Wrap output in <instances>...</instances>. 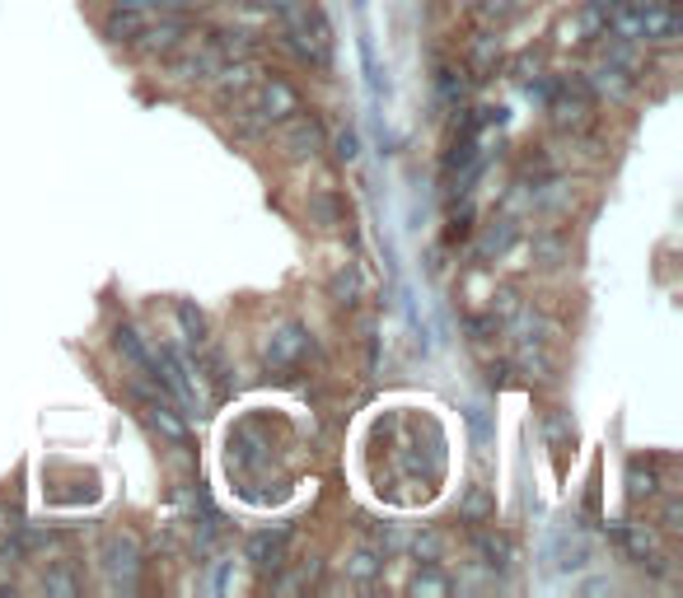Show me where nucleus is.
I'll return each instance as SVG.
<instances>
[{
	"label": "nucleus",
	"instance_id": "nucleus-1",
	"mask_svg": "<svg viewBox=\"0 0 683 598\" xmlns=\"http://www.w3.org/2000/svg\"><path fill=\"white\" fill-rule=\"evenodd\" d=\"M300 113V94L286 85V79H277V75H267V79H253V85L244 89V98H239V122L248 127V131H271L277 122H290V117Z\"/></svg>",
	"mask_w": 683,
	"mask_h": 598
},
{
	"label": "nucleus",
	"instance_id": "nucleus-2",
	"mask_svg": "<svg viewBox=\"0 0 683 598\" xmlns=\"http://www.w3.org/2000/svg\"><path fill=\"white\" fill-rule=\"evenodd\" d=\"M281 29H286V47L296 52L300 62L319 66V71L333 62V29H328V14H323V10L300 6L296 14L281 19Z\"/></svg>",
	"mask_w": 683,
	"mask_h": 598
},
{
	"label": "nucleus",
	"instance_id": "nucleus-3",
	"mask_svg": "<svg viewBox=\"0 0 683 598\" xmlns=\"http://www.w3.org/2000/svg\"><path fill=\"white\" fill-rule=\"evenodd\" d=\"M99 566H104L113 589H131L136 575H141V547H136V537L113 533L108 543L99 547Z\"/></svg>",
	"mask_w": 683,
	"mask_h": 598
},
{
	"label": "nucleus",
	"instance_id": "nucleus-4",
	"mask_svg": "<svg viewBox=\"0 0 683 598\" xmlns=\"http://www.w3.org/2000/svg\"><path fill=\"white\" fill-rule=\"evenodd\" d=\"M305 351H309V332H305L300 323H286V328H277V332L267 337V346H263V365H267V370H290Z\"/></svg>",
	"mask_w": 683,
	"mask_h": 598
},
{
	"label": "nucleus",
	"instance_id": "nucleus-5",
	"mask_svg": "<svg viewBox=\"0 0 683 598\" xmlns=\"http://www.w3.org/2000/svg\"><path fill=\"white\" fill-rule=\"evenodd\" d=\"M286 543H290V528H271V533H258L248 543V566L263 575V580H277L281 566H286Z\"/></svg>",
	"mask_w": 683,
	"mask_h": 598
},
{
	"label": "nucleus",
	"instance_id": "nucleus-6",
	"mask_svg": "<svg viewBox=\"0 0 683 598\" xmlns=\"http://www.w3.org/2000/svg\"><path fill=\"white\" fill-rule=\"evenodd\" d=\"M183 38H188V19L179 10H164L160 24H146L141 38H136V47L150 52V56H160V52H179L183 47Z\"/></svg>",
	"mask_w": 683,
	"mask_h": 598
},
{
	"label": "nucleus",
	"instance_id": "nucleus-7",
	"mask_svg": "<svg viewBox=\"0 0 683 598\" xmlns=\"http://www.w3.org/2000/svg\"><path fill=\"white\" fill-rule=\"evenodd\" d=\"M585 79H590L595 98H613V104H622V98H628V94L637 89V71L618 66V62H599Z\"/></svg>",
	"mask_w": 683,
	"mask_h": 598
},
{
	"label": "nucleus",
	"instance_id": "nucleus-8",
	"mask_svg": "<svg viewBox=\"0 0 683 598\" xmlns=\"http://www.w3.org/2000/svg\"><path fill=\"white\" fill-rule=\"evenodd\" d=\"M281 146H286L290 159H314V154L323 150V127H319V117H290Z\"/></svg>",
	"mask_w": 683,
	"mask_h": 598
},
{
	"label": "nucleus",
	"instance_id": "nucleus-9",
	"mask_svg": "<svg viewBox=\"0 0 683 598\" xmlns=\"http://www.w3.org/2000/svg\"><path fill=\"white\" fill-rule=\"evenodd\" d=\"M113 346H117V355H122V361H127L136 374L154 384V351L146 346L141 332H136V328H117V332H113Z\"/></svg>",
	"mask_w": 683,
	"mask_h": 598
},
{
	"label": "nucleus",
	"instance_id": "nucleus-10",
	"mask_svg": "<svg viewBox=\"0 0 683 598\" xmlns=\"http://www.w3.org/2000/svg\"><path fill=\"white\" fill-rule=\"evenodd\" d=\"M150 24L146 19V10H131V6H113L108 10V19H104V38L108 43H136V38H141V29Z\"/></svg>",
	"mask_w": 683,
	"mask_h": 598
},
{
	"label": "nucleus",
	"instance_id": "nucleus-11",
	"mask_svg": "<svg viewBox=\"0 0 683 598\" xmlns=\"http://www.w3.org/2000/svg\"><path fill=\"white\" fill-rule=\"evenodd\" d=\"M206 47L221 56V62H239V56H253L258 52V38H253L248 29H216L206 38Z\"/></svg>",
	"mask_w": 683,
	"mask_h": 598
},
{
	"label": "nucleus",
	"instance_id": "nucleus-12",
	"mask_svg": "<svg viewBox=\"0 0 683 598\" xmlns=\"http://www.w3.org/2000/svg\"><path fill=\"white\" fill-rule=\"evenodd\" d=\"M253 79H258V66H253V56H239V62H221L216 75H211V85L221 89V98H230V94H244Z\"/></svg>",
	"mask_w": 683,
	"mask_h": 598
},
{
	"label": "nucleus",
	"instance_id": "nucleus-13",
	"mask_svg": "<svg viewBox=\"0 0 683 598\" xmlns=\"http://www.w3.org/2000/svg\"><path fill=\"white\" fill-rule=\"evenodd\" d=\"M216 66H221V56L211 47H198V52H183L179 62H173V75H179V79H202V85H206V79L216 75Z\"/></svg>",
	"mask_w": 683,
	"mask_h": 598
},
{
	"label": "nucleus",
	"instance_id": "nucleus-14",
	"mask_svg": "<svg viewBox=\"0 0 683 598\" xmlns=\"http://www.w3.org/2000/svg\"><path fill=\"white\" fill-rule=\"evenodd\" d=\"M478 556H482V566H492V570L515 566V547H511V537H501V533H478Z\"/></svg>",
	"mask_w": 683,
	"mask_h": 598
},
{
	"label": "nucleus",
	"instance_id": "nucleus-15",
	"mask_svg": "<svg viewBox=\"0 0 683 598\" xmlns=\"http://www.w3.org/2000/svg\"><path fill=\"white\" fill-rule=\"evenodd\" d=\"M492 514H497L492 491H487V487H468V495L459 501V520H463V524H487Z\"/></svg>",
	"mask_w": 683,
	"mask_h": 598
},
{
	"label": "nucleus",
	"instance_id": "nucleus-16",
	"mask_svg": "<svg viewBox=\"0 0 683 598\" xmlns=\"http://www.w3.org/2000/svg\"><path fill=\"white\" fill-rule=\"evenodd\" d=\"M346 575H351V580H361V585L380 580V575H384V556H380V552H370V547L351 552V556H346Z\"/></svg>",
	"mask_w": 683,
	"mask_h": 598
},
{
	"label": "nucleus",
	"instance_id": "nucleus-17",
	"mask_svg": "<svg viewBox=\"0 0 683 598\" xmlns=\"http://www.w3.org/2000/svg\"><path fill=\"white\" fill-rule=\"evenodd\" d=\"M173 313H179V328H183L188 342L202 346V342H206V313L192 305V299H179V305H173Z\"/></svg>",
	"mask_w": 683,
	"mask_h": 598
},
{
	"label": "nucleus",
	"instance_id": "nucleus-18",
	"mask_svg": "<svg viewBox=\"0 0 683 598\" xmlns=\"http://www.w3.org/2000/svg\"><path fill=\"white\" fill-rule=\"evenodd\" d=\"M463 421H468V430H473V445H478V449H487V445L497 440V426H492V416H487L482 403H468V407H463Z\"/></svg>",
	"mask_w": 683,
	"mask_h": 598
},
{
	"label": "nucleus",
	"instance_id": "nucleus-19",
	"mask_svg": "<svg viewBox=\"0 0 683 598\" xmlns=\"http://www.w3.org/2000/svg\"><path fill=\"white\" fill-rule=\"evenodd\" d=\"M436 89H440V104L459 108V104H463V94H468V79H463V71L445 66V71H440V79H436Z\"/></svg>",
	"mask_w": 683,
	"mask_h": 598
},
{
	"label": "nucleus",
	"instance_id": "nucleus-20",
	"mask_svg": "<svg viewBox=\"0 0 683 598\" xmlns=\"http://www.w3.org/2000/svg\"><path fill=\"white\" fill-rule=\"evenodd\" d=\"M511 244H515V225H511V221H501L497 229H487V234H482L478 257H501V253L511 248Z\"/></svg>",
	"mask_w": 683,
	"mask_h": 598
},
{
	"label": "nucleus",
	"instance_id": "nucleus-21",
	"mask_svg": "<svg viewBox=\"0 0 683 598\" xmlns=\"http://www.w3.org/2000/svg\"><path fill=\"white\" fill-rule=\"evenodd\" d=\"M198 370H206V378H211V388H216L221 403H225V397H234V378H230L225 355H206V365H198Z\"/></svg>",
	"mask_w": 683,
	"mask_h": 598
},
{
	"label": "nucleus",
	"instance_id": "nucleus-22",
	"mask_svg": "<svg viewBox=\"0 0 683 598\" xmlns=\"http://www.w3.org/2000/svg\"><path fill=\"white\" fill-rule=\"evenodd\" d=\"M660 491V482H655V472L651 468H641V463H632L628 468V495L641 505V501H651V495Z\"/></svg>",
	"mask_w": 683,
	"mask_h": 598
},
{
	"label": "nucleus",
	"instance_id": "nucleus-23",
	"mask_svg": "<svg viewBox=\"0 0 683 598\" xmlns=\"http://www.w3.org/2000/svg\"><path fill=\"white\" fill-rule=\"evenodd\" d=\"M333 299H338V305H346V309L361 299V271H356V267L338 271V281H333Z\"/></svg>",
	"mask_w": 683,
	"mask_h": 598
},
{
	"label": "nucleus",
	"instance_id": "nucleus-24",
	"mask_svg": "<svg viewBox=\"0 0 683 598\" xmlns=\"http://www.w3.org/2000/svg\"><path fill=\"white\" fill-rule=\"evenodd\" d=\"M618 533H622V547H628V552L637 556V562H641V556H651V547H655V537H651L647 528H637V524H622Z\"/></svg>",
	"mask_w": 683,
	"mask_h": 598
},
{
	"label": "nucleus",
	"instance_id": "nucleus-25",
	"mask_svg": "<svg viewBox=\"0 0 683 598\" xmlns=\"http://www.w3.org/2000/svg\"><path fill=\"white\" fill-rule=\"evenodd\" d=\"M407 589H413V594H450L455 585L445 580L440 570H431V566H426V570H417V575H413V585H407Z\"/></svg>",
	"mask_w": 683,
	"mask_h": 598
},
{
	"label": "nucleus",
	"instance_id": "nucleus-26",
	"mask_svg": "<svg viewBox=\"0 0 683 598\" xmlns=\"http://www.w3.org/2000/svg\"><path fill=\"white\" fill-rule=\"evenodd\" d=\"M604 29H609V10H599L595 0L580 10V24H576V33H585V38H599Z\"/></svg>",
	"mask_w": 683,
	"mask_h": 598
},
{
	"label": "nucleus",
	"instance_id": "nucleus-27",
	"mask_svg": "<svg viewBox=\"0 0 683 598\" xmlns=\"http://www.w3.org/2000/svg\"><path fill=\"white\" fill-rule=\"evenodd\" d=\"M43 589H47V594L71 598V594H81V580H75L71 570H47V575H43Z\"/></svg>",
	"mask_w": 683,
	"mask_h": 598
},
{
	"label": "nucleus",
	"instance_id": "nucleus-28",
	"mask_svg": "<svg viewBox=\"0 0 683 598\" xmlns=\"http://www.w3.org/2000/svg\"><path fill=\"white\" fill-rule=\"evenodd\" d=\"M333 154L342 159V164H356V154H361V136L356 131H338V141H333Z\"/></svg>",
	"mask_w": 683,
	"mask_h": 598
},
{
	"label": "nucleus",
	"instance_id": "nucleus-29",
	"mask_svg": "<svg viewBox=\"0 0 683 598\" xmlns=\"http://www.w3.org/2000/svg\"><path fill=\"white\" fill-rule=\"evenodd\" d=\"M413 552L421 556L426 566H436V556H440V537H436V533H417V537H413Z\"/></svg>",
	"mask_w": 683,
	"mask_h": 598
},
{
	"label": "nucleus",
	"instance_id": "nucleus-30",
	"mask_svg": "<svg viewBox=\"0 0 683 598\" xmlns=\"http://www.w3.org/2000/svg\"><path fill=\"white\" fill-rule=\"evenodd\" d=\"M501 328V318L497 313H482V318H468V332H473V342H487Z\"/></svg>",
	"mask_w": 683,
	"mask_h": 598
},
{
	"label": "nucleus",
	"instance_id": "nucleus-31",
	"mask_svg": "<svg viewBox=\"0 0 683 598\" xmlns=\"http://www.w3.org/2000/svg\"><path fill=\"white\" fill-rule=\"evenodd\" d=\"M117 6H131V10H183L188 0H117Z\"/></svg>",
	"mask_w": 683,
	"mask_h": 598
},
{
	"label": "nucleus",
	"instance_id": "nucleus-32",
	"mask_svg": "<svg viewBox=\"0 0 683 598\" xmlns=\"http://www.w3.org/2000/svg\"><path fill=\"white\" fill-rule=\"evenodd\" d=\"M263 6H267L271 14H277V19H286V14H296V10L305 6V0H263Z\"/></svg>",
	"mask_w": 683,
	"mask_h": 598
},
{
	"label": "nucleus",
	"instance_id": "nucleus-33",
	"mask_svg": "<svg viewBox=\"0 0 683 598\" xmlns=\"http://www.w3.org/2000/svg\"><path fill=\"white\" fill-rule=\"evenodd\" d=\"M679 520H683V505H679V495H670L665 501V528H679Z\"/></svg>",
	"mask_w": 683,
	"mask_h": 598
},
{
	"label": "nucleus",
	"instance_id": "nucleus-34",
	"mask_svg": "<svg viewBox=\"0 0 683 598\" xmlns=\"http://www.w3.org/2000/svg\"><path fill=\"white\" fill-rule=\"evenodd\" d=\"M211 589H216V594H225V589H230V562H221V566H216V575H211Z\"/></svg>",
	"mask_w": 683,
	"mask_h": 598
},
{
	"label": "nucleus",
	"instance_id": "nucleus-35",
	"mask_svg": "<svg viewBox=\"0 0 683 598\" xmlns=\"http://www.w3.org/2000/svg\"><path fill=\"white\" fill-rule=\"evenodd\" d=\"M314 215H319L323 225H338V206L333 202H314Z\"/></svg>",
	"mask_w": 683,
	"mask_h": 598
},
{
	"label": "nucleus",
	"instance_id": "nucleus-36",
	"mask_svg": "<svg viewBox=\"0 0 683 598\" xmlns=\"http://www.w3.org/2000/svg\"><path fill=\"white\" fill-rule=\"evenodd\" d=\"M505 6H511V0H487V14H501Z\"/></svg>",
	"mask_w": 683,
	"mask_h": 598
},
{
	"label": "nucleus",
	"instance_id": "nucleus-37",
	"mask_svg": "<svg viewBox=\"0 0 683 598\" xmlns=\"http://www.w3.org/2000/svg\"><path fill=\"white\" fill-rule=\"evenodd\" d=\"M595 6H599V10H609V19H613V10L622 6V0H595Z\"/></svg>",
	"mask_w": 683,
	"mask_h": 598
},
{
	"label": "nucleus",
	"instance_id": "nucleus-38",
	"mask_svg": "<svg viewBox=\"0 0 683 598\" xmlns=\"http://www.w3.org/2000/svg\"><path fill=\"white\" fill-rule=\"evenodd\" d=\"M351 6H356V10H365V0H351Z\"/></svg>",
	"mask_w": 683,
	"mask_h": 598
}]
</instances>
